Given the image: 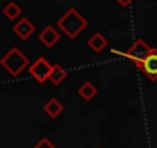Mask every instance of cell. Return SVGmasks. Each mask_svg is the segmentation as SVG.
<instances>
[{
	"instance_id": "cell-1",
	"label": "cell",
	"mask_w": 157,
	"mask_h": 148,
	"mask_svg": "<svg viewBox=\"0 0 157 148\" xmlns=\"http://www.w3.org/2000/svg\"><path fill=\"white\" fill-rule=\"evenodd\" d=\"M59 29L68 37V39H75L80 36V33L88 26V20L78 13L75 8H69L59 20H57Z\"/></svg>"
},
{
	"instance_id": "cell-2",
	"label": "cell",
	"mask_w": 157,
	"mask_h": 148,
	"mask_svg": "<svg viewBox=\"0 0 157 148\" xmlns=\"http://www.w3.org/2000/svg\"><path fill=\"white\" fill-rule=\"evenodd\" d=\"M0 65H2L13 77H17L22 74V71H25L26 68H29V59L17 48L13 46L11 49H8V53L0 59Z\"/></svg>"
},
{
	"instance_id": "cell-3",
	"label": "cell",
	"mask_w": 157,
	"mask_h": 148,
	"mask_svg": "<svg viewBox=\"0 0 157 148\" xmlns=\"http://www.w3.org/2000/svg\"><path fill=\"white\" fill-rule=\"evenodd\" d=\"M154 49H155V48L151 46V45H148L143 39H137L126 51H117V49H111V51H113L114 54H119V56H123V57L129 59L136 66H139Z\"/></svg>"
},
{
	"instance_id": "cell-4",
	"label": "cell",
	"mask_w": 157,
	"mask_h": 148,
	"mask_svg": "<svg viewBox=\"0 0 157 148\" xmlns=\"http://www.w3.org/2000/svg\"><path fill=\"white\" fill-rule=\"evenodd\" d=\"M28 71L31 74V77L36 79L39 84H45L46 80H49L51 71H52V63H49L46 57L40 56V57H37V60H34L29 65Z\"/></svg>"
},
{
	"instance_id": "cell-5",
	"label": "cell",
	"mask_w": 157,
	"mask_h": 148,
	"mask_svg": "<svg viewBox=\"0 0 157 148\" xmlns=\"http://www.w3.org/2000/svg\"><path fill=\"white\" fill-rule=\"evenodd\" d=\"M137 68L142 71V74L149 82H155L157 80V48Z\"/></svg>"
},
{
	"instance_id": "cell-6",
	"label": "cell",
	"mask_w": 157,
	"mask_h": 148,
	"mask_svg": "<svg viewBox=\"0 0 157 148\" xmlns=\"http://www.w3.org/2000/svg\"><path fill=\"white\" fill-rule=\"evenodd\" d=\"M13 31L16 33V36H17L22 42H26V40L34 34L36 26L33 25V22H31L29 19H26V17H20V19L16 22V25L13 26Z\"/></svg>"
},
{
	"instance_id": "cell-7",
	"label": "cell",
	"mask_w": 157,
	"mask_h": 148,
	"mask_svg": "<svg viewBox=\"0 0 157 148\" xmlns=\"http://www.w3.org/2000/svg\"><path fill=\"white\" fill-rule=\"evenodd\" d=\"M39 40L46 46V48H52L56 46V43L60 40V33L54 28V26H45L40 34H39Z\"/></svg>"
},
{
	"instance_id": "cell-8",
	"label": "cell",
	"mask_w": 157,
	"mask_h": 148,
	"mask_svg": "<svg viewBox=\"0 0 157 148\" xmlns=\"http://www.w3.org/2000/svg\"><path fill=\"white\" fill-rule=\"evenodd\" d=\"M63 111H65L63 103H62L59 99H56V97L49 99V100L43 105V113H45L49 119H57Z\"/></svg>"
},
{
	"instance_id": "cell-9",
	"label": "cell",
	"mask_w": 157,
	"mask_h": 148,
	"mask_svg": "<svg viewBox=\"0 0 157 148\" xmlns=\"http://www.w3.org/2000/svg\"><path fill=\"white\" fill-rule=\"evenodd\" d=\"M88 46L94 51V53H102L106 46H108V39L102 34V33H94L90 39H88Z\"/></svg>"
},
{
	"instance_id": "cell-10",
	"label": "cell",
	"mask_w": 157,
	"mask_h": 148,
	"mask_svg": "<svg viewBox=\"0 0 157 148\" xmlns=\"http://www.w3.org/2000/svg\"><path fill=\"white\" fill-rule=\"evenodd\" d=\"M97 93H99L97 87L93 82H90V80L83 82L80 87H78V96H80L83 100H86V102H91L97 96Z\"/></svg>"
},
{
	"instance_id": "cell-11",
	"label": "cell",
	"mask_w": 157,
	"mask_h": 148,
	"mask_svg": "<svg viewBox=\"0 0 157 148\" xmlns=\"http://www.w3.org/2000/svg\"><path fill=\"white\" fill-rule=\"evenodd\" d=\"M68 77V71L59 65V63H54L52 65V71H51V76H49V82L52 85H62V82H65V79Z\"/></svg>"
},
{
	"instance_id": "cell-12",
	"label": "cell",
	"mask_w": 157,
	"mask_h": 148,
	"mask_svg": "<svg viewBox=\"0 0 157 148\" xmlns=\"http://www.w3.org/2000/svg\"><path fill=\"white\" fill-rule=\"evenodd\" d=\"M3 14L8 20H17L20 16H22V8L17 2H10L5 8H3Z\"/></svg>"
},
{
	"instance_id": "cell-13",
	"label": "cell",
	"mask_w": 157,
	"mask_h": 148,
	"mask_svg": "<svg viewBox=\"0 0 157 148\" xmlns=\"http://www.w3.org/2000/svg\"><path fill=\"white\" fill-rule=\"evenodd\" d=\"M33 148H57V146H56V143H52L48 137H42Z\"/></svg>"
},
{
	"instance_id": "cell-14",
	"label": "cell",
	"mask_w": 157,
	"mask_h": 148,
	"mask_svg": "<svg viewBox=\"0 0 157 148\" xmlns=\"http://www.w3.org/2000/svg\"><path fill=\"white\" fill-rule=\"evenodd\" d=\"M116 2H117L122 8H128V6L132 3V0H116Z\"/></svg>"
}]
</instances>
